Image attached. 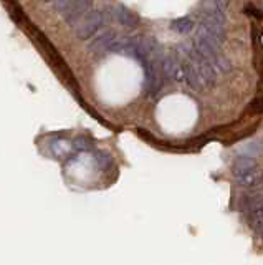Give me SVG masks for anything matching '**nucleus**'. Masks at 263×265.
<instances>
[{"label":"nucleus","instance_id":"5","mask_svg":"<svg viewBox=\"0 0 263 265\" xmlns=\"http://www.w3.org/2000/svg\"><path fill=\"white\" fill-rule=\"evenodd\" d=\"M114 38H116L114 30H111V29L103 30V32L100 33V35L95 37V38L88 43V51L95 53V55H103L104 51L109 50V45L113 43Z\"/></svg>","mask_w":263,"mask_h":265},{"label":"nucleus","instance_id":"10","mask_svg":"<svg viewBox=\"0 0 263 265\" xmlns=\"http://www.w3.org/2000/svg\"><path fill=\"white\" fill-rule=\"evenodd\" d=\"M95 163L98 166V169H101V171H108L113 168V157L104 151L95 152Z\"/></svg>","mask_w":263,"mask_h":265},{"label":"nucleus","instance_id":"8","mask_svg":"<svg viewBox=\"0 0 263 265\" xmlns=\"http://www.w3.org/2000/svg\"><path fill=\"white\" fill-rule=\"evenodd\" d=\"M248 219H250L252 227L258 232V234L263 235V204L256 205V207L252 210H248Z\"/></svg>","mask_w":263,"mask_h":265},{"label":"nucleus","instance_id":"6","mask_svg":"<svg viewBox=\"0 0 263 265\" xmlns=\"http://www.w3.org/2000/svg\"><path fill=\"white\" fill-rule=\"evenodd\" d=\"M113 17L123 26H128V29H134V26L139 25V18H137L136 13L131 12L128 7H124L123 4H118L113 9Z\"/></svg>","mask_w":263,"mask_h":265},{"label":"nucleus","instance_id":"13","mask_svg":"<svg viewBox=\"0 0 263 265\" xmlns=\"http://www.w3.org/2000/svg\"><path fill=\"white\" fill-rule=\"evenodd\" d=\"M73 148L76 151H88L91 148V143L88 141L86 138H76L73 141Z\"/></svg>","mask_w":263,"mask_h":265},{"label":"nucleus","instance_id":"12","mask_svg":"<svg viewBox=\"0 0 263 265\" xmlns=\"http://www.w3.org/2000/svg\"><path fill=\"white\" fill-rule=\"evenodd\" d=\"M75 2L76 0H53V2H51V7H53V10H56L58 13H62L63 10H67L68 7Z\"/></svg>","mask_w":263,"mask_h":265},{"label":"nucleus","instance_id":"11","mask_svg":"<svg viewBox=\"0 0 263 265\" xmlns=\"http://www.w3.org/2000/svg\"><path fill=\"white\" fill-rule=\"evenodd\" d=\"M261 151H263V144L258 143V141H253V143H248L247 146H243L242 154L243 156H252V157H255L256 154H260Z\"/></svg>","mask_w":263,"mask_h":265},{"label":"nucleus","instance_id":"7","mask_svg":"<svg viewBox=\"0 0 263 265\" xmlns=\"http://www.w3.org/2000/svg\"><path fill=\"white\" fill-rule=\"evenodd\" d=\"M263 204V186H255V188H250V191L245 196L242 197V207L243 210H252L256 205Z\"/></svg>","mask_w":263,"mask_h":265},{"label":"nucleus","instance_id":"14","mask_svg":"<svg viewBox=\"0 0 263 265\" xmlns=\"http://www.w3.org/2000/svg\"><path fill=\"white\" fill-rule=\"evenodd\" d=\"M214 2H215L217 5H219V7H220V9H223V10H225V9H227V5H228V2H230V0H214Z\"/></svg>","mask_w":263,"mask_h":265},{"label":"nucleus","instance_id":"15","mask_svg":"<svg viewBox=\"0 0 263 265\" xmlns=\"http://www.w3.org/2000/svg\"><path fill=\"white\" fill-rule=\"evenodd\" d=\"M43 2H53V0H43Z\"/></svg>","mask_w":263,"mask_h":265},{"label":"nucleus","instance_id":"1","mask_svg":"<svg viewBox=\"0 0 263 265\" xmlns=\"http://www.w3.org/2000/svg\"><path fill=\"white\" fill-rule=\"evenodd\" d=\"M233 177L242 188H255L263 184V171L252 156H239L233 163Z\"/></svg>","mask_w":263,"mask_h":265},{"label":"nucleus","instance_id":"4","mask_svg":"<svg viewBox=\"0 0 263 265\" xmlns=\"http://www.w3.org/2000/svg\"><path fill=\"white\" fill-rule=\"evenodd\" d=\"M90 10H91V0H76L67 10L62 12V17L68 25H75L80 22Z\"/></svg>","mask_w":263,"mask_h":265},{"label":"nucleus","instance_id":"2","mask_svg":"<svg viewBox=\"0 0 263 265\" xmlns=\"http://www.w3.org/2000/svg\"><path fill=\"white\" fill-rule=\"evenodd\" d=\"M106 22V17L101 10H93L91 9L86 15H84L80 22L75 23V33L80 40H88L95 35V33L101 29Z\"/></svg>","mask_w":263,"mask_h":265},{"label":"nucleus","instance_id":"9","mask_svg":"<svg viewBox=\"0 0 263 265\" xmlns=\"http://www.w3.org/2000/svg\"><path fill=\"white\" fill-rule=\"evenodd\" d=\"M170 29L177 33H190L194 30V20L190 17H181V18H176L172 20V23H170Z\"/></svg>","mask_w":263,"mask_h":265},{"label":"nucleus","instance_id":"3","mask_svg":"<svg viewBox=\"0 0 263 265\" xmlns=\"http://www.w3.org/2000/svg\"><path fill=\"white\" fill-rule=\"evenodd\" d=\"M162 73L169 80L184 82V58L181 53H169L161 60Z\"/></svg>","mask_w":263,"mask_h":265}]
</instances>
